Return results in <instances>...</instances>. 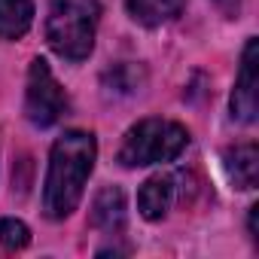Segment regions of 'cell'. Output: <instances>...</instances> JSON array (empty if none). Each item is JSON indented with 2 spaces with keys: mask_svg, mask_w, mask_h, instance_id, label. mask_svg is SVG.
<instances>
[{
  "mask_svg": "<svg viewBox=\"0 0 259 259\" xmlns=\"http://www.w3.org/2000/svg\"><path fill=\"white\" fill-rule=\"evenodd\" d=\"M34 22L31 0H0V40H19Z\"/></svg>",
  "mask_w": 259,
  "mask_h": 259,
  "instance_id": "30bf717a",
  "label": "cell"
},
{
  "mask_svg": "<svg viewBox=\"0 0 259 259\" xmlns=\"http://www.w3.org/2000/svg\"><path fill=\"white\" fill-rule=\"evenodd\" d=\"M189 144V132L171 119H144L125 135L119 147V162L125 168H144L174 162Z\"/></svg>",
  "mask_w": 259,
  "mask_h": 259,
  "instance_id": "3957f363",
  "label": "cell"
},
{
  "mask_svg": "<svg viewBox=\"0 0 259 259\" xmlns=\"http://www.w3.org/2000/svg\"><path fill=\"white\" fill-rule=\"evenodd\" d=\"M186 7V0H125V10L138 25L159 28L165 22H174Z\"/></svg>",
  "mask_w": 259,
  "mask_h": 259,
  "instance_id": "9c48e42d",
  "label": "cell"
},
{
  "mask_svg": "<svg viewBox=\"0 0 259 259\" xmlns=\"http://www.w3.org/2000/svg\"><path fill=\"white\" fill-rule=\"evenodd\" d=\"M92 226L107 232V235H119L125 229V192L119 186H104L95 201H92Z\"/></svg>",
  "mask_w": 259,
  "mask_h": 259,
  "instance_id": "52a82bcc",
  "label": "cell"
},
{
  "mask_svg": "<svg viewBox=\"0 0 259 259\" xmlns=\"http://www.w3.org/2000/svg\"><path fill=\"white\" fill-rule=\"evenodd\" d=\"M101 19L98 0H52L46 19V43L64 61H85L95 49Z\"/></svg>",
  "mask_w": 259,
  "mask_h": 259,
  "instance_id": "7a4b0ae2",
  "label": "cell"
},
{
  "mask_svg": "<svg viewBox=\"0 0 259 259\" xmlns=\"http://www.w3.org/2000/svg\"><path fill=\"white\" fill-rule=\"evenodd\" d=\"M174 195H177V186H174V177L171 174H153L141 192H138V210L144 220L156 223V220H165L171 204H174Z\"/></svg>",
  "mask_w": 259,
  "mask_h": 259,
  "instance_id": "8992f818",
  "label": "cell"
},
{
  "mask_svg": "<svg viewBox=\"0 0 259 259\" xmlns=\"http://www.w3.org/2000/svg\"><path fill=\"white\" fill-rule=\"evenodd\" d=\"M256 49H259L256 40H247L244 55H241V70H238V82H235V92H232V116L238 122H253L256 113H259V104H256V89H259Z\"/></svg>",
  "mask_w": 259,
  "mask_h": 259,
  "instance_id": "5b68a950",
  "label": "cell"
},
{
  "mask_svg": "<svg viewBox=\"0 0 259 259\" xmlns=\"http://www.w3.org/2000/svg\"><path fill=\"white\" fill-rule=\"evenodd\" d=\"M95 135L89 132H64L52 144L49 156V174L43 189V210L49 220H64L76 210L85 180L95 168Z\"/></svg>",
  "mask_w": 259,
  "mask_h": 259,
  "instance_id": "6da1fadb",
  "label": "cell"
},
{
  "mask_svg": "<svg viewBox=\"0 0 259 259\" xmlns=\"http://www.w3.org/2000/svg\"><path fill=\"white\" fill-rule=\"evenodd\" d=\"M67 113V95L58 85V79L52 76L49 64L43 58L31 61L28 70V92H25V116L37 125V128H49L55 125L61 116Z\"/></svg>",
  "mask_w": 259,
  "mask_h": 259,
  "instance_id": "277c9868",
  "label": "cell"
},
{
  "mask_svg": "<svg viewBox=\"0 0 259 259\" xmlns=\"http://www.w3.org/2000/svg\"><path fill=\"white\" fill-rule=\"evenodd\" d=\"M213 4H217L226 16H238V10H241V0H213Z\"/></svg>",
  "mask_w": 259,
  "mask_h": 259,
  "instance_id": "7c38bea8",
  "label": "cell"
},
{
  "mask_svg": "<svg viewBox=\"0 0 259 259\" xmlns=\"http://www.w3.org/2000/svg\"><path fill=\"white\" fill-rule=\"evenodd\" d=\"M28 241H31V229L22 220H13V217L0 220V244L7 250H22L28 247Z\"/></svg>",
  "mask_w": 259,
  "mask_h": 259,
  "instance_id": "8fae6325",
  "label": "cell"
},
{
  "mask_svg": "<svg viewBox=\"0 0 259 259\" xmlns=\"http://www.w3.org/2000/svg\"><path fill=\"white\" fill-rule=\"evenodd\" d=\"M223 165L229 180L238 189H253L256 177H259V150L256 144H235L223 153Z\"/></svg>",
  "mask_w": 259,
  "mask_h": 259,
  "instance_id": "ba28073f",
  "label": "cell"
}]
</instances>
